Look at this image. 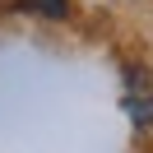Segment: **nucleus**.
Listing matches in <instances>:
<instances>
[{
	"mask_svg": "<svg viewBox=\"0 0 153 153\" xmlns=\"http://www.w3.org/2000/svg\"><path fill=\"white\" fill-rule=\"evenodd\" d=\"M42 10L47 14H65V0H42Z\"/></svg>",
	"mask_w": 153,
	"mask_h": 153,
	"instance_id": "obj_1",
	"label": "nucleus"
}]
</instances>
